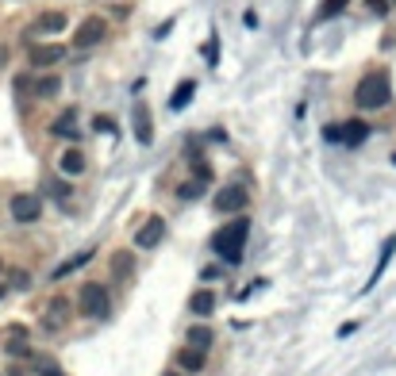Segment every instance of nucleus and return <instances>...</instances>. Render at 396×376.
<instances>
[{
    "label": "nucleus",
    "instance_id": "bb28decb",
    "mask_svg": "<svg viewBox=\"0 0 396 376\" xmlns=\"http://www.w3.org/2000/svg\"><path fill=\"white\" fill-rule=\"evenodd\" d=\"M93 127H97V131H104V135H112V131H116L108 116H97V119H93Z\"/></svg>",
    "mask_w": 396,
    "mask_h": 376
},
{
    "label": "nucleus",
    "instance_id": "c756f323",
    "mask_svg": "<svg viewBox=\"0 0 396 376\" xmlns=\"http://www.w3.org/2000/svg\"><path fill=\"white\" fill-rule=\"evenodd\" d=\"M8 58H12V50H8V47H4V42H0V69L8 66Z\"/></svg>",
    "mask_w": 396,
    "mask_h": 376
},
{
    "label": "nucleus",
    "instance_id": "9b49d317",
    "mask_svg": "<svg viewBox=\"0 0 396 376\" xmlns=\"http://www.w3.org/2000/svg\"><path fill=\"white\" fill-rule=\"evenodd\" d=\"M58 31H66V16L62 12H43L39 20L31 23V35H58Z\"/></svg>",
    "mask_w": 396,
    "mask_h": 376
},
{
    "label": "nucleus",
    "instance_id": "f3484780",
    "mask_svg": "<svg viewBox=\"0 0 396 376\" xmlns=\"http://www.w3.org/2000/svg\"><path fill=\"white\" fill-rule=\"evenodd\" d=\"M189 311H193V315H200V318H208L216 311V296L208 288H200V292H193V296H189Z\"/></svg>",
    "mask_w": 396,
    "mask_h": 376
},
{
    "label": "nucleus",
    "instance_id": "aec40b11",
    "mask_svg": "<svg viewBox=\"0 0 396 376\" xmlns=\"http://www.w3.org/2000/svg\"><path fill=\"white\" fill-rule=\"evenodd\" d=\"M112 273H116V277H131V273H135V253L119 250L116 258H112Z\"/></svg>",
    "mask_w": 396,
    "mask_h": 376
},
{
    "label": "nucleus",
    "instance_id": "2f4dec72",
    "mask_svg": "<svg viewBox=\"0 0 396 376\" xmlns=\"http://www.w3.org/2000/svg\"><path fill=\"white\" fill-rule=\"evenodd\" d=\"M4 296H8V284H4V280H0V299H4Z\"/></svg>",
    "mask_w": 396,
    "mask_h": 376
},
{
    "label": "nucleus",
    "instance_id": "6e6552de",
    "mask_svg": "<svg viewBox=\"0 0 396 376\" xmlns=\"http://www.w3.org/2000/svg\"><path fill=\"white\" fill-rule=\"evenodd\" d=\"M162 238H165V219L162 215H146V223L135 231V246L139 250H154Z\"/></svg>",
    "mask_w": 396,
    "mask_h": 376
},
{
    "label": "nucleus",
    "instance_id": "f8f14e48",
    "mask_svg": "<svg viewBox=\"0 0 396 376\" xmlns=\"http://www.w3.org/2000/svg\"><path fill=\"white\" fill-rule=\"evenodd\" d=\"M50 131H54L58 138H78V135H81V127H78V108H66V112H62V116L50 123Z\"/></svg>",
    "mask_w": 396,
    "mask_h": 376
},
{
    "label": "nucleus",
    "instance_id": "f03ea898",
    "mask_svg": "<svg viewBox=\"0 0 396 376\" xmlns=\"http://www.w3.org/2000/svg\"><path fill=\"white\" fill-rule=\"evenodd\" d=\"M246 234H251V219H242V215H239V219L223 223L220 231L212 234V250L220 253V261H227V265H239Z\"/></svg>",
    "mask_w": 396,
    "mask_h": 376
},
{
    "label": "nucleus",
    "instance_id": "f257e3e1",
    "mask_svg": "<svg viewBox=\"0 0 396 376\" xmlns=\"http://www.w3.org/2000/svg\"><path fill=\"white\" fill-rule=\"evenodd\" d=\"M388 100H393V81H388L385 69H373V73H366L354 85V104L362 112H381Z\"/></svg>",
    "mask_w": 396,
    "mask_h": 376
},
{
    "label": "nucleus",
    "instance_id": "20e7f679",
    "mask_svg": "<svg viewBox=\"0 0 396 376\" xmlns=\"http://www.w3.org/2000/svg\"><path fill=\"white\" fill-rule=\"evenodd\" d=\"M212 208L220 215H239L242 208H246V188H242V184H223L220 192L212 196Z\"/></svg>",
    "mask_w": 396,
    "mask_h": 376
},
{
    "label": "nucleus",
    "instance_id": "1a4fd4ad",
    "mask_svg": "<svg viewBox=\"0 0 396 376\" xmlns=\"http://www.w3.org/2000/svg\"><path fill=\"white\" fill-rule=\"evenodd\" d=\"M69 323V299H62V296H54L47 303V315H43V327L47 330H62Z\"/></svg>",
    "mask_w": 396,
    "mask_h": 376
},
{
    "label": "nucleus",
    "instance_id": "7c9ffc66",
    "mask_svg": "<svg viewBox=\"0 0 396 376\" xmlns=\"http://www.w3.org/2000/svg\"><path fill=\"white\" fill-rule=\"evenodd\" d=\"M43 376H66V373H58V368H47V373H43Z\"/></svg>",
    "mask_w": 396,
    "mask_h": 376
},
{
    "label": "nucleus",
    "instance_id": "b1692460",
    "mask_svg": "<svg viewBox=\"0 0 396 376\" xmlns=\"http://www.w3.org/2000/svg\"><path fill=\"white\" fill-rule=\"evenodd\" d=\"M204 184L208 181H200V177H196V181H185L181 188H177V196H181V200H196V196L204 192Z\"/></svg>",
    "mask_w": 396,
    "mask_h": 376
},
{
    "label": "nucleus",
    "instance_id": "c85d7f7f",
    "mask_svg": "<svg viewBox=\"0 0 396 376\" xmlns=\"http://www.w3.org/2000/svg\"><path fill=\"white\" fill-rule=\"evenodd\" d=\"M366 4L377 12V16H385V12H388V0H366Z\"/></svg>",
    "mask_w": 396,
    "mask_h": 376
},
{
    "label": "nucleus",
    "instance_id": "f704fd0d",
    "mask_svg": "<svg viewBox=\"0 0 396 376\" xmlns=\"http://www.w3.org/2000/svg\"><path fill=\"white\" fill-rule=\"evenodd\" d=\"M393 162H396V158H393Z\"/></svg>",
    "mask_w": 396,
    "mask_h": 376
},
{
    "label": "nucleus",
    "instance_id": "393cba45",
    "mask_svg": "<svg viewBox=\"0 0 396 376\" xmlns=\"http://www.w3.org/2000/svg\"><path fill=\"white\" fill-rule=\"evenodd\" d=\"M350 0H323V8H319V20H331V16H338V12L347 8Z\"/></svg>",
    "mask_w": 396,
    "mask_h": 376
},
{
    "label": "nucleus",
    "instance_id": "2eb2a0df",
    "mask_svg": "<svg viewBox=\"0 0 396 376\" xmlns=\"http://www.w3.org/2000/svg\"><path fill=\"white\" fill-rule=\"evenodd\" d=\"M338 142H347V146H358V142H366V135H369V123H362V119H350V123H342L338 127Z\"/></svg>",
    "mask_w": 396,
    "mask_h": 376
},
{
    "label": "nucleus",
    "instance_id": "4be33fe9",
    "mask_svg": "<svg viewBox=\"0 0 396 376\" xmlns=\"http://www.w3.org/2000/svg\"><path fill=\"white\" fill-rule=\"evenodd\" d=\"M193 88H196V81H181V88H174V100H170V108H185L189 104V97H193Z\"/></svg>",
    "mask_w": 396,
    "mask_h": 376
},
{
    "label": "nucleus",
    "instance_id": "5701e85b",
    "mask_svg": "<svg viewBox=\"0 0 396 376\" xmlns=\"http://www.w3.org/2000/svg\"><path fill=\"white\" fill-rule=\"evenodd\" d=\"M189 346L208 349V346H212V330H208V327H193V330H189Z\"/></svg>",
    "mask_w": 396,
    "mask_h": 376
},
{
    "label": "nucleus",
    "instance_id": "ddd939ff",
    "mask_svg": "<svg viewBox=\"0 0 396 376\" xmlns=\"http://www.w3.org/2000/svg\"><path fill=\"white\" fill-rule=\"evenodd\" d=\"M58 169H62L66 177H81V173H85V154H81L78 146H69L66 154L58 158Z\"/></svg>",
    "mask_w": 396,
    "mask_h": 376
},
{
    "label": "nucleus",
    "instance_id": "39448f33",
    "mask_svg": "<svg viewBox=\"0 0 396 376\" xmlns=\"http://www.w3.org/2000/svg\"><path fill=\"white\" fill-rule=\"evenodd\" d=\"M8 208H12V219L16 223H39L43 219V200L35 192H16Z\"/></svg>",
    "mask_w": 396,
    "mask_h": 376
},
{
    "label": "nucleus",
    "instance_id": "423d86ee",
    "mask_svg": "<svg viewBox=\"0 0 396 376\" xmlns=\"http://www.w3.org/2000/svg\"><path fill=\"white\" fill-rule=\"evenodd\" d=\"M62 58H66V47H58V42H31L27 47V62L35 69H50V66H58Z\"/></svg>",
    "mask_w": 396,
    "mask_h": 376
},
{
    "label": "nucleus",
    "instance_id": "a211bd4d",
    "mask_svg": "<svg viewBox=\"0 0 396 376\" xmlns=\"http://www.w3.org/2000/svg\"><path fill=\"white\" fill-rule=\"evenodd\" d=\"M135 138H139L143 146L154 138V131H150V112H146L143 100H135Z\"/></svg>",
    "mask_w": 396,
    "mask_h": 376
},
{
    "label": "nucleus",
    "instance_id": "a878e982",
    "mask_svg": "<svg viewBox=\"0 0 396 376\" xmlns=\"http://www.w3.org/2000/svg\"><path fill=\"white\" fill-rule=\"evenodd\" d=\"M27 284H31V277H27L23 269H16V273H12V288H27Z\"/></svg>",
    "mask_w": 396,
    "mask_h": 376
},
{
    "label": "nucleus",
    "instance_id": "412c9836",
    "mask_svg": "<svg viewBox=\"0 0 396 376\" xmlns=\"http://www.w3.org/2000/svg\"><path fill=\"white\" fill-rule=\"evenodd\" d=\"M8 357H27L31 353V346H27V334L23 330H12V338H8Z\"/></svg>",
    "mask_w": 396,
    "mask_h": 376
},
{
    "label": "nucleus",
    "instance_id": "72a5a7b5",
    "mask_svg": "<svg viewBox=\"0 0 396 376\" xmlns=\"http://www.w3.org/2000/svg\"><path fill=\"white\" fill-rule=\"evenodd\" d=\"M165 376H181V373H165Z\"/></svg>",
    "mask_w": 396,
    "mask_h": 376
},
{
    "label": "nucleus",
    "instance_id": "cd10ccee",
    "mask_svg": "<svg viewBox=\"0 0 396 376\" xmlns=\"http://www.w3.org/2000/svg\"><path fill=\"white\" fill-rule=\"evenodd\" d=\"M193 173L200 177V181H212V169H208L204 162H193Z\"/></svg>",
    "mask_w": 396,
    "mask_h": 376
},
{
    "label": "nucleus",
    "instance_id": "9d476101",
    "mask_svg": "<svg viewBox=\"0 0 396 376\" xmlns=\"http://www.w3.org/2000/svg\"><path fill=\"white\" fill-rule=\"evenodd\" d=\"M23 88H31V97H35V100H50V97H58V92H62V77H58V73H47V77H39L35 85H23ZM23 88H20V92H23Z\"/></svg>",
    "mask_w": 396,
    "mask_h": 376
},
{
    "label": "nucleus",
    "instance_id": "7ed1b4c3",
    "mask_svg": "<svg viewBox=\"0 0 396 376\" xmlns=\"http://www.w3.org/2000/svg\"><path fill=\"white\" fill-rule=\"evenodd\" d=\"M78 303H81V315L85 318H108V311H112V296H108V288L97 284V280H89L85 288H81Z\"/></svg>",
    "mask_w": 396,
    "mask_h": 376
},
{
    "label": "nucleus",
    "instance_id": "dca6fc26",
    "mask_svg": "<svg viewBox=\"0 0 396 376\" xmlns=\"http://www.w3.org/2000/svg\"><path fill=\"white\" fill-rule=\"evenodd\" d=\"M177 365H181L185 373H200V368L208 365V357H204V349H196V346H185L181 353H177Z\"/></svg>",
    "mask_w": 396,
    "mask_h": 376
},
{
    "label": "nucleus",
    "instance_id": "0eeeda50",
    "mask_svg": "<svg viewBox=\"0 0 396 376\" xmlns=\"http://www.w3.org/2000/svg\"><path fill=\"white\" fill-rule=\"evenodd\" d=\"M104 35H108V20H104V16H89V20H81L78 35H73V47L89 50V47H97Z\"/></svg>",
    "mask_w": 396,
    "mask_h": 376
},
{
    "label": "nucleus",
    "instance_id": "473e14b6",
    "mask_svg": "<svg viewBox=\"0 0 396 376\" xmlns=\"http://www.w3.org/2000/svg\"><path fill=\"white\" fill-rule=\"evenodd\" d=\"M0 273H4V258H0Z\"/></svg>",
    "mask_w": 396,
    "mask_h": 376
},
{
    "label": "nucleus",
    "instance_id": "6ab92c4d",
    "mask_svg": "<svg viewBox=\"0 0 396 376\" xmlns=\"http://www.w3.org/2000/svg\"><path fill=\"white\" fill-rule=\"evenodd\" d=\"M393 250H396V234H393V238L385 242V246H381V258H377V269H373V277L366 280V292L373 288L377 280H381V273H385V265H388V258H393Z\"/></svg>",
    "mask_w": 396,
    "mask_h": 376
},
{
    "label": "nucleus",
    "instance_id": "4468645a",
    "mask_svg": "<svg viewBox=\"0 0 396 376\" xmlns=\"http://www.w3.org/2000/svg\"><path fill=\"white\" fill-rule=\"evenodd\" d=\"M89 261H93V250H81V253H73V258H66V261L58 265V269L50 273V280H66L69 273H78L81 265H89Z\"/></svg>",
    "mask_w": 396,
    "mask_h": 376
}]
</instances>
